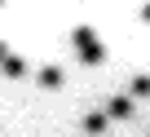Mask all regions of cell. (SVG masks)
<instances>
[{
    "label": "cell",
    "instance_id": "6",
    "mask_svg": "<svg viewBox=\"0 0 150 137\" xmlns=\"http://www.w3.org/2000/svg\"><path fill=\"white\" fill-rule=\"evenodd\" d=\"M128 93H132V97H150V75H132Z\"/></svg>",
    "mask_w": 150,
    "mask_h": 137
},
{
    "label": "cell",
    "instance_id": "7",
    "mask_svg": "<svg viewBox=\"0 0 150 137\" xmlns=\"http://www.w3.org/2000/svg\"><path fill=\"white\" fill-rule=\"evenodd\" d=\"M5 57H9V49H5V44H0V62H5Z\"/></svg>",
    "mask_w": 150,
    "mask_h": 137
},
{
    "label": "cell",
    "instance_id": "4",
    "mask_svg": "<svg viewBox=\"0 0 150 137\" xmlns=\"http://www.w3.org/2000/svg\"><path fill=\"white\" fill-rule=\"evenodd\" d=\"M0 71H5V75H13V80H18V75H27V62H22L18 53H9L5 62H0Z\"/></svg>",
    "mask_w": 150,
    "mask_h": 137
},
{
    "label": "cell",
    "instance_id": "1",
    "mask_svg": "<svg viewBox=\"0 0 150 137\" xmlns=\"http://www.w3.org/2000/svg\"><path fill=\"white\" fill-rule=\"evenodd\" d=\"M71 44H75V53H80V62H88V66H102L106 62V49H102V40H97L93 27H75L71 31Z\"/></svg>",
    "mask_w": 150,
    "mask_h": 137
},
{
    "label": "cell",
    "instance_id": "5",
    "mask_svg": "<svg viewBox=\"0 0 150 137\" xmlns=\"http://www.w3.org/2000/svg\"><path fill=\"white\" fill-rule=\"evenodd\" d=\"M35 80H40L44 89H57V84H62V71H57V66H44V71H40Z\"/></svg>",
    "mask_w": 150,
    "mask_h": 137
},
{
    "label": "cell",
    "instance_id": "2",
    "mask_svg": "<svg viewBox=\"0 0 150 137\" xmlns=\"http://www.w3.org/2000/svg\"><path fill=\"white\" fill-rule=\"evenodd\" d=\"M106 115H119V119H128V115H132V97H110V102H106Z\"/></svg>",
    "mask_w": 150,
    "mask_h": 137
},
{
    "label": "cell",
    "instance_id": "3",
    "mask_svg": "<svg viewBox=\"0 0 150 137\" xmlns=\"http://www.w3.org/2000/svg\"><path fill=\"white\" fill-rule=\"evenodd\" d=\"M84 133L102 137V133H106V115H102V111H88V115H84Z\"/></svg>",
    "mask_w": 150,
    "mask_h": 137
}]
</instances>
